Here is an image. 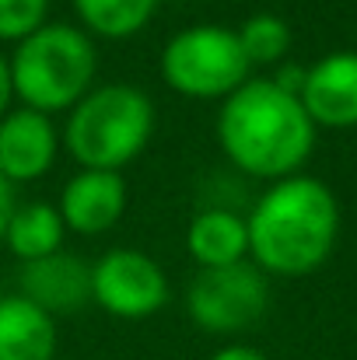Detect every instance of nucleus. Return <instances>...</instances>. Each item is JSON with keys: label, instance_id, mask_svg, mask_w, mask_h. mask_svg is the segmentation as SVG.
Wrapping results in <instances>:
<instances>
[{"label": "nucleus", "instance_id": "obj_1", "mask_svg": "<svg viewBox=\"0 0 357 360\" xmlns=\"http://www.w3.org/2000/svg\"><path fill=\"white\" fill-rule=\"evenodd\" d=\"M218 147L242 175L280 182L301 175L315 147V122L298 95L273 77H249L218 109Z\"/></svg>", "mask_w": 357, "mask_h": 360}, {"label": "nucleus", "instance_id": "obj_2", "mask_svg": "<svg viewBox=\"0 0 357 360\" xmlns=\"http://www.w3.org/2000/svg\"><path fill=\"white\" fill-rule=\"evenodd\" d=\"M249 262L273 276H308L337 248L340 203L333 189L312 175L270 182L245 214Z\"/></svg>", "mask_w": 357, "mask_h": 360}, {"label": "nucleus", "instance_id": "obj_3", "mask_svg": "<svg viewBox=\"0 0 357 360\" xmlns=\"http://www.w3.org/2000/svg\"><path fill=\"white\" fill-rule=\"evenodd\" d=\"M95 39L70 21H46L11 53L14 102L49 120L70 112L95 88Z\"/></svg>", "mask_w": 357, "mask_h": 360}, {"label": "nucleus", "instance_id": "obj_4", "mask_svg": "<svg viewBox=\"0 0 357 360\" xmlns=\"http://www.w3.org/2000/svg\"><path fill=\"white\" fill-rule=\"evenodd\" d=\"M154 133V102L137 84H95L63 120L60 143L77 168L119 172L144 154Z\"/></svg>", "mask_w": 357, "mask_h": 360}, {"label": "nucleus", "instance_id": "obj_5", "mask_svg": "<svg viewBox=\"0 0 357 360\" xmlns=\"http://www.w3.org/2000/svg\"><path fill=\"white\" fill-rule=\"evenodd\" d=\"M252 77V63L228 25L179 28L161 49V81L193 102H225Z\"/></svg>", "mask_w": 357, "mask_h": 360}, {"label": "nucleus", "instance_id": "obj_6", "mask_svg": "<svg viewBox=\"0 0 357 360\" xmlns=\"http://www.w3.org/2000/svg\"><path fill=\"white\" fill-rule=\"evenodd\" d=\"M270 304L266 276L256 262H238L225 269H200L186 290L189 319L214 336H235L256 326Z\"/></svg>", "mask_w": 357, "mask_h": 360}, {"label": "nucleus", "instance_id": "obj_7", "mask_svg": "<svg viewBox=\"0 0 357 360\" xmlns=\"http://www.w3.org/2000/svg\"><path fill=\"white\" fill-rule=\"evenodd\" d=\"M168 273L140 248H109L92 266V301L123 322H140L168 304Z\"/></svg>", "mask_w": 357, "mask_h": 360}, {"label": "nucleus", "instance_id": "obj_8", "mask_svg": "<svg viewBox=\"0 0 357 360\" xmlns=\"http://www.w3.org/2000/svg\"><path fill=\"white\" fill-rule=\"evenodd\" d=\"M130 203V189L126 179L119 172H95V168H81L77 175L67 179L56 210L67 224V231L84 235V238H99L106 231H113Z\"/></svg>", "mask_w": 357, "mask_h": 360}, {"label": "nucleus", "instance_id": "obj_9", "mask_svg": "<svg viewBox=\"0 0 357 360\" xmlns=\"http://www.w3.org/2000/svg\"><path fill=\"white\" fill-rule=\"evenodd\" d=\"M301 105L315 129H354L357 126V49H337L319 56L301 88Z\"/></svg>", "mask_w": 357, "mask_h": 360}, {"label": "nucleus", "instance_id": "obj_10", "mask_svg": "<svg viewBox=\"0 0 357 360\" xmlns=\"http://www.w3.org/2000/svg\"><path fill=\"white\" fill-rule=\"evenodd\" d=\"M60 147L63 143H60L56 122L42 112L18 105L0 120V175L11 186L39 182L56 165Z\"/></svg>", "mask_w": 357, "mask_h": 360}, {"label": "nucleus", "instance_id": "obj_11", "mask_svg": "<svg viewBox=\"0 0 357 360\" xmlns=\"http://www.w3.org/2000/svg\"><path fill=\"white\" fill-rule=\"evenodd\" d=\"M18 287H21L18 290L21 297H28L32 304H39L53 319L70 315V311H77L81 304L92 301V266L81 255L60 248L46 259L21 262Z\"/></svg>", "mask_w": 357, "mask_h": 360}, {"label": "nucleus", "instance_id": "obj_12", "mask_svg": "<svg viewBox=\"0 0 357 360\" xmlns=\"http://www.w3.org/2000/svg\"><path fill=\"white\" fill-rule=\"evenodd\" d=\"M186 252L200 269L249 262V224L228 207H203L186 228Z\"/></svg>", "mask_w": 357, "mask_h": 360}, {"label": "nucleus", "instance_id": "obj_13", "mask_svg": "<svg viewBox=\"0 0 357 360\" xmlns=\"http://www.w3.org/2000/svg\"><path fill=\"white\" fill-rule=\"evenodd\" d=\"M56 319L21 294L0 297V360H56Z\"/></svg>", "mask_w": 357, "mask_h": 360}, {"label": "nucleus", "instance_id": "obj_14", "mask_svg": "<svg viewBox=\"0 0 357 360\" xmlns=\"http://www.w3.org/2000/svg\"><path fill=\"white\" fill-rule=\"evenodd\" d=\"M63 238H67V224H63L56 203L35 200V203H18V210L7 224L4 245L14 259L35 262V259H46V255L60 252Z\"/></svg>", "mask_w": 357, "mask_h": 360}, {"label": "nucleus", "instance_id": "obj_15", "mask_svg": "<svg viewBox=\"0 0 357 360\" xmlns=\"http://www.w3.org/2000/svg\"><path fill=\"white\" fill-rule=\"evenodd\" d=\"M70 7L88 35L123 42L151 25L161 0H70Z\"/></svg>", "mask_w": 357, "mask_h": 360}, {"label": "nucleus", "instance_id": "obj_16", "mask_svg": "<svg viewBox=\"0 0 357 360\" xmlns=\"http://www.w3.org/2000/svg\"><path fill=\"white\" fill-rule=\"evenodd\" d=\"M252 67H280L291 53V28L280 14H252L235 28Z\"/></svg>", "mask_w": 357, "mask_h": 360}, {"label": "nucleus", "instance_id": "obj_17", "mask_svg": "<svg viewBox=\"0 0 357 360\" xmlns=\"http://www.w3.org/2000/svg\"><path fill=\"white\" fill-rule=\"evenodd\" d=\"M49 0H0V42L18 46L46 25Z\"/></svg>", "mask_w": 357, "mask_h": 360}, {"label": "nucleus", "instance_id": "obj_18", "mask_svg": "<svg viewBox=\"0 0 357 360\" xmlns=\"http://www.w3.org/2000/svg\"><path fill=\"white\" fill-rule=\"evenodd\" d=\"M14 210H18V186H11V182L0 175V241L7 235V224H11Z\"/></svg>", "mask_w": 357, "mask_h": 360}, {"label": "nucleus", "instance_id": "obj_19", "mask_svg": "<svg viewBox=\"0 0 357 360\" xmlns=\"http://www.w3.org/2000/svg\"><path fill=\"white\" fill-rule=\"evenodd\" d=\"M211 360H270L263 350H256V347H245V343H228V347H221V350H214Z\"/></svg>", "mask_w": 357, "mask_h": 360}, {"label": "nucleus", "instance_id": "obj_20", "mask_svg": "<svg viewBox=\"0 0 357 360\" xmlns=\"http://www.w3.org/2000/svg\"><path fill=\"white\" fill-rule=\"evenodd\" d=\"M11 102H14V84H11V56L0 53V120L11 112Z\"/></svg>", "mask_w": 357, "mask_h": 360}, {"label": "nucleus", "instance_id": "obj_21", "mask_svg": "<svg viewBox=\"0 0 357 360\" xmlns=\"http://www.w3.org/2000/svg\"><path fill=\"white\" fill-rule=\"evenodd\" d=\"M56 360H60V357H56Z\"/></svg>", "mask_w": 357, "mask_h": 360}]
</instances>
